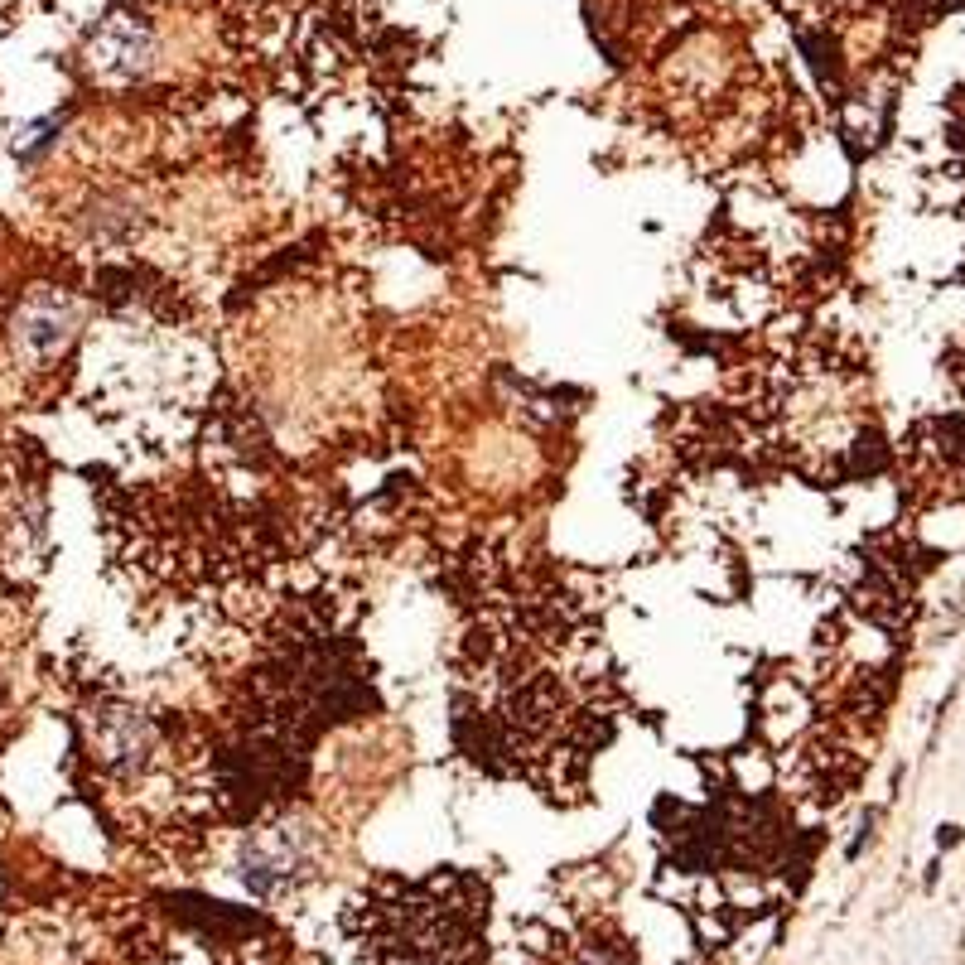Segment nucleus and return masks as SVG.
I'll return each instance as SVG.
<instances>
[{
  "mask_svg": "<svg viewBox=\"0 0 965 965\" xmlns=\"http://www.w3.org/2000/svg\"><path fill=\"white\" fill-rule=\"evenodd\" d=\"M314 874V835L309 826H266L242 845V883L256 898H276L300 888Z\"/></svg>",
  "mask_w": 965,
  "mask_h": 965,
  "instance_id": "obj_1",
  "label": "nucleus"
},
{
  "mask_svg": "<svg viewBox=\"0 0 965 965\" xmlns=\"http://www.w3.org/2000/svg\"><path fill=\"white\" fill-rule=\"evenodd\" d=\"M87 63L102 83H140L155 63V34L131 10H111L92 34Z\"/></svg>",
  "mask_w": 965,
  "mask_h": 965,
  "instance_id": "obj_2",
  "label": "nucleus"
},
{
  "mask_svg": "<svg viewBox=\"0 0 965 965\" xmlns=\"http://www.w3.org/2000/svg\"><path fill=\"white\" fill-rule=\"evenodd\" d=\"M78 333V304L58 290H34L15 314V343L29 358H58Z\"/></svg>",
  "mask_w": 965,
  "mask_h": 965,
  "instance_id": "obj_3",
  "label": "nucleus"
}]
</instances>
